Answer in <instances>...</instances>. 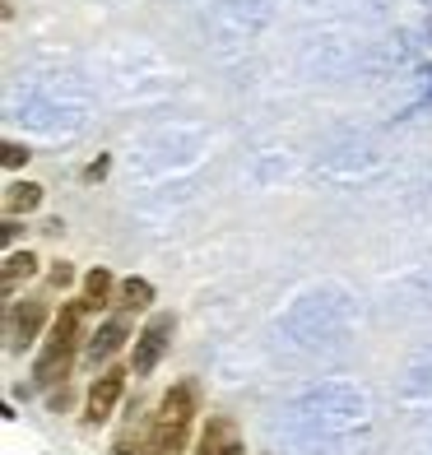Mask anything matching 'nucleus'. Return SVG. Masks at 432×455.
Listing matches in <instances>:
<instances>
[{
  "instance_id": "obj_11",
  "label": "nucleus",
  "mask_w": 432,
  "mask_h": 455,
  "mask_svg": "<svg viewBox=\"0 0 432 455\" xmlns=\"http://www.w3.org/2000/svg\"><path fill=\"white\" fill-rule=\"evenodd\" d=\"M112 455H149V432H140L135 423L121 427V437H116Z\"/></svg>"
},
{
  "instance_id": "obj_1",
  "label": "nucleus",
  "mask_w": 432,
  "mask_h": 455,
  "mask_svg": "<svg viewBox=\"0 0 432 455\" xmlns=\"http://www.w3.org/2000/svg\"><path fill=\"white\" fill-rule=\"evenodd\" d=\"M84 344H89V307H84V298L60 302V312L52 316L47 335H43V348H37L33 386L47 390V386H56V381H66Z\"/></svg>"
},
{
  "instance_id": "obj_8",
  "label": "nucleus",
  "mask_w": 432,
  "mask_h": 455,
  "mask_svg": "<svg viewBox=\"0 0 432 455\" xmlns=\"http://www.w3.org/2000/svg\"><path fill=\"white\" fill-rule=\"evenodd\" d=\"M116 275L112 270H102V265H98V270H89L84 275V293H79V298H84V307H89V312H108V307L116 302Z\"/></svg>"
},
{
  "instance_id": "obj_9",
  "label": "nucleus",
  "mask_w": 432,
  "mask_h": 455,
  "mask_svg": "<svg viewBox=\"0 0 432 455\" xmlns=\"http://www.w3.org/2000/svg\"><path fill=\"white\" fill-rule=\"evenodd\" d=\"M37 204H43V186H37V181H10L5 186V219L33 214Z\"/></svg>"
},
{
  "instance_id": "obj_6",
  "label": "nucleus",
  "mask_w": 432,
  "mask_h": 455,
  "mask_svg": "<svg viewBox=\"0 0 432 455\" xmlns=\"http://www.w3.org/2000/svg\"><path fill=\"white\" fill-rule=\"evenodd\" d=\"M43 325H52L47 302H24V307H10V316H5V339H10V354H19V348H28L37 335H43Z\"/></svg>"
},
{
  "instance_id": "obj_4",
  "label": "nucleus",
  "mask_w": 432,
  "mask_h": 455,
  "mask_svg": "<svg viewBox=\"0 0 432 455\" xmlns=\"http://www.w3.org/2000/svg\"><path fill=\"white\" fill-rule=\"evenodd\" d=\"M126 377H131V367H102L93 377L89 395H84V427H102L116 413L121 395H126Z\"/></svg>"
},
{
  "instance_id": "obj_5",
  "label": "nucleus",
  "mask_w": 432,
  "mask_h": 455,
  "mask_svg": "<svg viewBox=\"0 0 432 455\" xmlns=\"http://www.w3.org/2000/svg\"><path fill=\"white\" fill-rule=\"evenodd\" d=\"M126 339H131V316H121V312H112L108 321H102L93 335H89V344H84V358H89V367L93 371H102V367H112V358L126 348Z\"/></svg>"
},
{
  "instance_id": "obj_10",
  "label": "nucleus",
  "mask_w": 432,
  "mask_h": 455,
  "mask_svg": "<svg viewBox=\"0 0 432 455\" xmlns=\"http://www.w3.org/2000/svg\"><path fill=\"white\" fill-rule=\"evenodd\" d=\"M37 275V256L33 251H10L5 256V270H0V288H5V298L19 293V283Z\"/></svg>"
},
{
  "instance_id": "obj_12",
  "label": "nucleus",
  "mask_w": 432,
  "mask_h": 455,
  "mask_svg": "<svg viewBox=\"0 0 432 455\" xmlns=\"http://www.w3.org/2000/svg\"><path fill=\"white\" fill-rule=\"evenodd\" d=\"M28 158H33V154L24 149V144H14V140H5V149H0V163H5L10 172H14V168H24Z\"/></svg>"
},
{
  "instance_id": "obj_7",
  "label": "nucleus",
  "mask_w": 432,
  "mask_h": 455,
  "mask_svg": "<svg viewBox=\"0 0 432 455\" xmlns=\"http://www.w3.org/2000/svg\"><path fill=\"white\" fill-rule=\"evenodd\" d=\"M149 307H154V283H149V279L131 275V279H121V283H116V302H112V312L135 316V312H149Z\"/></svg>"
},
{
  "instance_id": "obj_13",
  "label": "nucleus",
  "mask_w": 432,
  "mask_h": 455,
  "mask_svg": "<svg viewBox=\"0 0 432 455\" xmlns=\"http://www.w3.org/2000/svg\"><path fill=\"white\" fill-rule=\"evenodd\" d=\"M191 455H214V432H210V427L200 432V442H196V451H191Z\"/></svg>"
},
{
  "instance_id": "obj_3",
  "label": "nucleus",
  "mask_w": 432,
  "mask_h": 455,
  "mask_svg": "<svg viewBox=\"0 0 432 455\" xmlns=\"http://www.w3.org/2000/svg\"><path fill=\"white\" fill-rule=\"evenodd\" d=\"M172 335H177V316L172 312H154L149 321L135 330V344H131V377L135 381L154 377V367L172 348Z\"/></svg>"
},
{
  "instance_id": "obj_2",
  "label": "nucleus",
  "mask_w": 432,
  "mask_h": 455,
  "mask_svg": "<svg viewBox=\"0 0 432 455\" xmlns=\"http://www.w3.org/2000/svg\"><path fill=\"white\" fill-rule=\"evenodd\" d=\"M200 381L187 377L177 381L168 395L158 400V413L149 419V455H187L191 446V427L200 419Z\"/></svg>"
},
{
  "instance_id": "obj_14",
  "label": "nucleus",
  "mask_w": 432,
  "mask_h": 455,
  "mask_svg": "<svg viewBox=\"0 0 432 455\" xmlns=\"http://www.w3.org/2000/svg\"><path fill=\"white\" fill-rule=\"evenodd\" d=\"M52 283H70V265H66V260H60L56 270H52Z\"/></svg>"
}]
</instances>
